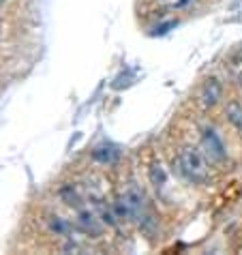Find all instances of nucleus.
<instances>
[{
  "label": "nucleus",
  "mask_w": 242,
  "mask_h": 255,
  "mask_svg": "<svg viewBox=\"0 0 242 255\" xmlns=\"http://www.w3.org/2000/svg\"><path fill=\"white\" fill-rule=\"evenodd\" d=\"M176 165L184 178L193 185H208L212 174H210V159L206 152L197 146H180L176 154Z\"/></svg>",
  "instance_id": "nucleus-1"
},
{
  "label": "nucleus",
  "mask_w": 242,
  "mask_h": 255,
  "mask_svg": "<svg viewBox=\"0 0 242 255\" xmlns=\"http://www.w3.org/2000/svg\"><path fill=\"white\" fill-rule=\"evenodd\" d=\"M199 137H202V150L206 152L212 163H227V146L221 133L210 125H204L199 129Z\"/></svg>",
  "instance_id": "nucleus-2"
},
{
  "label": "nucleus",
  "mask_w": 242,
  "mask_h": 255,
  "mask_svg": "<svg viewBox=\"0 0 242 255\" xmlns=\"http://www.w3.org/2000/svg\"><path fill=\"white\" fill-rule=\"evenodd\" d=\"M223 93H225V88L219 77H208V80L204 82L199 97H202V103L206 108H217V105L223 101Z\"/></svg>",
  "instance_id": "nucleus-3"
},
{
  "label": "nucleus",
  "mask_w": 242,
  "mask_h": 255,
  "mask_svg": "<svg viewBox=\"0 0 242 255\" xmlns=\"http://www.w3.org/2000/svg\"><path fill=\"white\" fill-rule=\"evenodd\" d=\"M223 114H225L227 125L242 135V103L238 101V99H230V101H225Z\"/></svg>",
  "instance_id": "nucleus-4"
},
{
  "label": "nucleus",
  "mask_w": 242,
  "mask_h": 255,
  "mask_svg": "<svg viewBox=\"0 0 242 255\" xmlns=\"http://www.w3.org/2000/svg\"><path fill=\"white\" fill-rule=\"evenodd\" d=\"M2 2H4V0H0V4H2Z\"/></svg>",
  "instance_id": "nucleus-5"
}]
</instances>
